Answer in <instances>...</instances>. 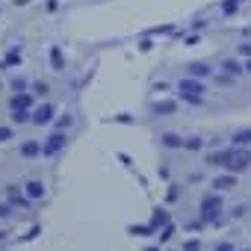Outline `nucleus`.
<instances>
[{
	"instance_id": "nucleus-1",
	"label": "nucleus",
	"mask_w": 251,
	"mask_h": 251,
	"mask_svg": "<svg viewBox=\"0 0 251 251\" xmlns=\"http://www.w3.org/2000/svg\"><path fill=\"white\" fill-rule=\"evenodd\" d=\"M219 216H222V198L219 195H204V201H201V222L213 225V222H219Z\"/></svg>"
},
{
	"instance_id": "nucleus-2",
	"label": "nucleus",
	"mask_w": 251,
	"mask_h": 251,
	"mask_svg": "<svg viewBox=\"0 0 251 251\" xmlns=\"http://www.w3.org/2000/svg\"><path fill=\"white\" fill-rule=\"evenodd\" d=\"M65 142H68V136L62 133V130H56V133H50L45 142H42V157H53V154H59L62 148H65Z\"/></svg>"
},
{
	"instance_id": "nucleus-3",
	"label": "nucleus",
	"mask_w": 251,
	"mask_h": 251,
	"mask_svg": "<svg viewBox=\"0 0 251 251\" xmlns=\"http://www.w3.org/2000/svg\"><path fill=\"white\" fill-rule=\"evenodd\" d=\"M177 92H180V95H204L207 86H204L198 77H183V80L177 83Z\"/></svg>"
},
{
	"instance_id": "nucleus-4",
	"label": "nucleus",
	"mask_w": 251,
	"mask_h": 251,
	"mask_svg": "<svg viewBox=\"0 0 251 251\" xmlns=\"http://www.w3.org/2000/svg\"><path fill=\"white\" fill-rule=\"evenodd\" d=\"M233 154H236V148H225V151H216V154H210V157H207V166H219V169H227V166H230V160H233Z\"/></svg>"
},
{
	"instance_id": "nucleus-5",
	"label": "nucleus",
	"mask_w": 251,
	"mask_h": 251,
	"mask_svg": "<svg viewBox=\"0 0 251 251\" xmlns=\"http://www.w3.org/2000/svg\"><path fill=\"white\" fill-rule=\"evenodd\" d=\"M248 166H251V154H248L245 148H239V145H236V154H233V160H230L227 172H245Z\"/></svg>"
},
{
	"instance_id": "nucleus-6",
	"label": "nucleus",
	"mask_w": 251,
	"mask_h": 251,
	"mask_svg": "<svg viewBox=\"0 0 251 251\" xmlns=\"http://www.w3.org/2000/svg\"><path fill=\"white\" fill-rule=\"evenodd\" d=\"M177 112V100H157V103H151V115H157V118H166V115H175Z\"/></svg>"
},
{
	"instance_id": "nucleus-7",
	"label": "nucleus",
	"mask_w": 251,
	"mask_h": 251,
	"mask_svg": "<svg viewBox=\"0 0 251 251\" xmlns=\"http://www.w3.org/2000/svg\"><path fill=\"white\" fill-rule=\"evenodd\" d=\"M53 112H56V109H53L50 103H42V106L33 112V124H39V127H42V124H50V121H53Z\"/></svg>"
},
{
	"instance_id": "nucleus-8",
	"label": "nucleus",
	"mask_w": 251,
	"mask_h": 251,
	"mask_svg": "<svg viewBox=\"0 0 251 251\" xmlns=\"http://www.w3.org/2000/svg\"><path fill=\"white\" fill-rule=\"evenodd\" d=\"M33 106V95L30 92H15L9 100V109H30Z\"/></svg>"
},
{
	"instance_id": "nucleus-9",
	"label": "nucleus",
	"mask_w": 251,
	"mask_h": 251,
	"mask_svg": "<svg viewBox=\"0 0 251 251\" xmlns=\"http://www.w3.org/2000/svg\"><path fill=\"white\" fill-rule=\"evenodd\" d=\"M9 204H12V207H21V210H30V204H33V198H30L27 192L21 195V192H18L15 186H9Z\"/></svg>"
},
{
	"instance_id": "nucleus-10",
	"label": "nucleus",
	"mask_w": 251,
	"mask_h": 251,
	"mask_svg": "<svg viewBox=\"0 0 251 251\" xmlns=\"http://www.w3.org/2000/svg\"><path fill=\"white\" fill-rule=\"evenodd\" d=\"M148 225H151V227H154V230H157V233H160V230H163V227H166V225H169V210H163V207H157V210H154V216H151V222H148Z\"/></svg>"
},
{
	"instance_id": "nucleus-11",
	"label": "nucleus",
	"mask_w": 251,
	"mask_h": 251,
	"mask_svg": "<svg viewBox=\"0 0 251 251\" xmlns=\"http://www.w3.org/2000/svg\"><path fill=\"white\" fill-rule=\"evenodd\" d=\"M210 74H213V65H210V62H192V65H189V77L204 80V77H210Z\"/></svg>"
},
{
	"instance_id": "nucleus-12",
	"label": "nucleus",
	"mask_w": 251,
	"mask_h": 251,
	"mask_svg": "<svg viewBox=\"0 0 251 251\" xmlns=\"http://www.w3.org/2000/svg\"><path fill=\"white\" fill-rule=\"evenodd\" d=\"M160 142H163V148H172V151L183 148V136H177V133H163Z\"/></svg>"
},
{
	"instance_id": "nucleus-13",
	"label": "nucleus",
	"mask_w": 251,
	"mask_h": 251,
	"mask_svg": "<svg viewBox=\"0 0 251 251\" xmlns=\"http://www.w3.org/2000/svg\"><path fill=\"white\" fill-rule=\"evenodd\" d=\"M39 154H42V142L27 139V142L21 145V157H27V160H30V157H39Z\"/></svg>"
},
{
	"instance_id": "nucleus-14",
	"label": "nucleus",
	"mask_w": 251,
	"mask_h": 251,
	"mask_svg": "<svg viewBox=\"0 0 251 251\" xmlns=\"http://www.w3.org/2000/svg\"><path fill=\"white\" fill-rule=\"evenodd\" d=\"M230 186H236V177H233V172H227V175H219L216 180H213V189H230Z\"/></svg>"
},
{
	"instance_id": "nucleus-15",
	"label": "nucleus",
	"mask_w": 251,
	"mask_h": 251,
	"mask_svg": "<svg viewBox=\"0 0 251 251\" xmlns=\"http://www.w3.org/2000/svg\"><path fill=\"white\" fill-rule=\"evenodd\" d=\"M242 71H245V65H239L236 59H225V62H222V74H230V77H239Z\"/></svg>"
},
{
	"instance_id": "nucleus-16",
	"label": "nucleus",
	"mask_w": 251,
	"mask_h": 251,
	"mask_svg": "<svg viewBox=\"0 0 251 251\" xmlns=\"http://www.w3.org/2000/svg\"><path fill=\"white\" fill-rule=\"evenodd\" d=\"M24 192H27L33 201H36V198H45V183H42V180H30V183L24 186Z\"/></svg>"
},
{
	"instance_id": "nucleus-17",
	"label": "nucleus",
	"mask_w": 251,
	"mask_h": 251,
	"mask_svg": "<svg viewBox=\"0 0 251 251\" xmlns=\"http://www.w3.org/2000/svg\"><path fill=\"white\" fill-rule=\"evenodd\" d=\"M50 65H53V71H62L65 68V59H62V50L59 48H50Z\"/></svg>"
},
{
	"instance_id": "nucleus-18",
	"label": "nucleus",
	"mask_w": 251,
	"mask_h": 251,
	"mask_svg": "<svg viewBox=\"0 0 251 251\" xmlns=\"http://www.w3.org/2000/svg\"><path fill=\"white\" fill-rule=\"evenodd\" d=\"M6 65H21V50H18V48H12V50L6 53V59L0 62V68H6Z\"/></svg>"
},
{
	"instance_id": "nucleus-19",
	"label": "nucleus",
	"mask_w": 251,
	"mask_h": 251,
	"mask_svg": "<svg viewBox=\"0 0 251 251\" xmlns=\"http://www.w3.org/2000/svg\"><path fill=\"white\" fill-rule=\"evenodd\" d=\"M204 145H207V142H204L201 136H189V139H183V148H186V151H201Z\"/></svg>"
},
{
	"instance_id": "nucleus-20",
	"label": "nucleus",
	"mask_w": 251,
	"mask_h": 251,
	"mask_svg": "<svg viewBox=\"0 0 251 251\" xmlns=\"http://www.w3.org/2000/svg\"><path fill=\"white\" fill-rule=\"evenodd\" d=\"M127 230H130L133 236H151V233H157V230H154L151 225H130Z\"/></svg>"
},
{
	"instance_id": "nucleus-21",
	"label": "nucleus",
	"mask_w": 251,
	"mask_h": 251,
	"mask_svg": "<svg viewBox=\"0 0 251 251\" xmlns=\"http://www.w3.org/2000/svg\"><path fill=\"white\" fill-rule=\"evenodd\" d=\"M12 121L15 124H24V121H33V115L27 109H12Z\"/></svg>"
},
{
	"instance_id": "nucleus-22",
	"label": "nucleus",
	"mask_w": 251,
	"mask_h": 251,
	"mask_svg": "<svg viewBox=\"0 0 251 251\" xmlns=\"http://www.w3.org/2000/svg\"><path fill=\"white\" fill-rule=\"evenodd\" d=\"M233 145H251V130H239V133H233Z\"/></svg>"
},
{
	"instance_id": "nucleus-23",
	"label": "nucleus",
	"mask_w": 251,
	"mask_h": 251,
	"mask_svg": "<svg viewBox=\"0 0 251 251\" xmlns=\"http://www.w3.org/2000/svg\"><path fill=\"white\" fill-rule=\"evenodd\" d=\"M236 9H239L236 0H225V3H222V15H233Z\"/></svg>"
},
{
	"instance_id": "nucleus-24",
	"label": "nucleus",
	"mask_w": 251,
	"mask_h": 251,
	"mask_svg": "<svg viewBox=\"0 0 251 251\" xmlns=\"http://www.w3.org/2000/svg\"><path fill=\"white\" fill-rule=\"evenodd\" d=\"M71 121H74L71 115H59V118H56V130H68V127H71Z\"/></svg>"
},
{
	"instance_id": "nucleus-25",
	"label": "nucleus",
	"mask_w": 251,
	"mask_h": 251,
	"mask_svg": "<svg viewBox=\"0 0 251 251\" xmlns=\"http://www.w3.org/2000/svg\"><path fill=\"white\" fill-rule=\"evenodd\" d=\"M180 98H183L186 103H192V106H201V103H204V95H180Z\"/></svg>"
},
{
	"instance_id": "nucleus-26",
	"label": "nucleus",
	"mask_w": 251,
	"mask_h": 251,
	"mask_svg": "<svg viewBox=\"0 0 251 251\" xmlns=\"http://www.w3.org/2000/svg\"><path fill=\"white\" fill-rule=\"evenodd\" d=\"M172 233H175V225H166V227L160 230V242H169V239H172Z\"/></svg>"
},
{
	"instance_id": "nucleus-27",
	"label": "nucleus",
	"mask_w": 251,
	"mask_h": 251,
	"mask_svg": "<svg viewBox=\"0 0 251 251\" xmlns=\"http://www.w3.org/2000/svg\"><path fill=\"white\" fill-rule=\"evenodd\" d=\"M12 89H15V92H27V80H24V77H15V80H12Z\"/></svg>"
},
{
	"instance_id": "nucleus-28",
	"label": "nucleus",
	"mask_w": 251,
	"mask_h": 251,
	"mask_svg": "<svg viewBox=\"0 0 251 251\" xmlns=\"http://www.w3.org/2000/svg\"><path fill=\"white\" fill-rule=\"evenodd\" d=\"M183 251H201V242L198 239H186L183 242Z\"/></svg>"
},
{
	"instance_id": "nucleus-29",
	"label": "nucleus",
	"mask_w": 251,
	"mask_h": 251,
	"mask_svg": "<svg viewBox=\"0 0 251 251\" xmlns=\"http://www.w3.org/2000/svg\"><path fill=\"white\" fill-rule=\"evenodd\" d=\"M48 89H50V86H48V83H42V80H39V83H33V92H39V95H48Z\"/></svg>"
},
{
	"instance_id": "nucleus-30",
	"label": "nucleus",
	"mask_w": 251,
	"mask_h": 251,
	"mask_svg": "<svg viewBox=\"0 0 251 251\" xmlns=\"http://www.w3.org/2000/svg\"><path fill=\"white\" fill-rule=\"evenodd\" d=\"M12 139V127H0V142H9Z\"/></svg>"
},
{
	"instance_id": "nucleus-31",
	"label": "nucleus",
	"mask_w": 251,
	"mask_h": 251,
	"mask_svg": "<svg viewBox=\"0 0 251 251\" xmlns=\"http://www.w3.org/2000/svg\"><path fill=\"white\" fill-rule=\"evenodd\" d=\"M239 56H245V59H251V45L245 42V45H239Z\"/></svg>"
},
{
	"instance_id": "nucleus-32",
	"label": "nucleus",
	"mask_w": 251,
	"mask_h": 251,
	"mask_svg": "<svg viewBox=\"0 0 251 251\" xmlns=\"http://www.w3.org/2000/svg\"><path fill=\"white\" fill-rule=\"evenodd\" d=\"M216 251H236V248H233V242H219Z\"/></svg>"
},
{
	"instance_id": "nucleus-33",
	"label": "nucleus",
	"mask_w": 251,
	"mask_h": 251,
	"mask_svg": "<svg viewBox=\"0 0 251 251\" xmlns=\"http://www.w3.org/2000/svg\"><path fill=\"white\" fill-rule=\"evenodd\" d=\"M12 213V204H0V219H6Z\"/></svg>"
},
{
	"instance_id": "nucleus-34",
	"label": "nucleus",
	"mask_w": 251,
	"mask_h": 251,
	"mask_svg": "<svg viewBox=\"0 0 251 251\" xmlns=\"http://www.w3.org/2000/svg\"><path fill=\"white\" fill-rule=\"evenodd\" d=\"M139 48H142V50H151V48H154V42H151V39H142V42H139Z\"/></svg>"
},
{
	"instance_id": "nucleus-35",
	"label": "nucleus",
	"mask_w": 251,
	"mask_h": 251,
	"mask_svg": "<svg viewBox=\"0 0 251 251\" xmlns=\"http://www.w3.org/2000/svg\"><path fill=\"white\" fill-rule=\"evenodd\" d=\"M245 71H248V74H251V59H248V62H245Z\"/></svg>"
},
{
	"instance_id": "nucleus-36",
	"label": "nucleus",
	"mask_w": 251,
	"mask_h": 251,
	"mask_svg": "<svg viewBox=\"0 0 251 251\" xmlns=\"http://www.w3.org/2000/svg\"><path fill=\"white\" fill-rule=\"evenodd\" d=\"M145 251H160V248H145Z\"/></svg>"
},
{
	"instance_id": "nucleus-37",
	"label": "nucleus",
	"mask_w": 251,
	"mask_h": 251,
	"mask_svg": "<svg viewBox=\"0 0 251 251\" xmlns=\"http://www.w3.org/2000/svg\"><path fill=\"white\" fill-rule=\"evenodd\" d=\"M0 239H3V230H0Z\"/></svg>"
},
{
	"instance_id": "nucleus-38",
	"label": "nucleus",
	"mask_w": 251,
	"mask_h": 251,
	"mask_svg": "<svg viewBox=\"0 0 251 251\" xmlns=\"http://www.w3.org/2000/svg\"><path fill=\"white\" fill-rule=\"evenodd\" d=\"M236 3H242V0H236Z\"/></svg>"
}]
</instances>
